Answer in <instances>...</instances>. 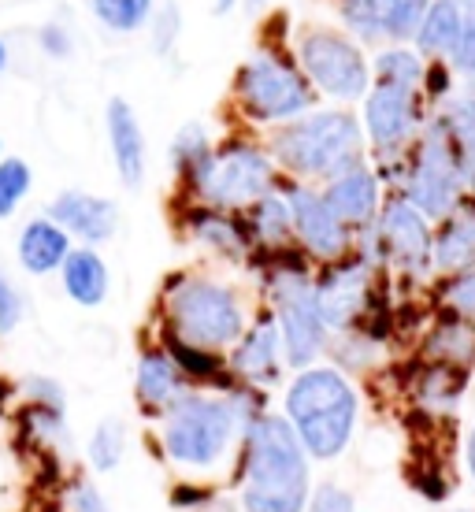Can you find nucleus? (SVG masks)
I'll return each instance as SVG.
<instances>
[{
  "label": "nucleus",
  "mask_w": 475,
  "mask_h": 512,
  "mask_svg": "<svg viewBox=\"0 0 475 512\" xmlns=\"http://www.w3.org/2000/svg\"><path fill=\"white\" fill-rule=\"evenodd\" d=\"M271 409V394L234 383L231 390L193 386L153 427V453L179 475L197 483H231L245 427Z\"/></svg>",
  "instance_id": "1"
},
{
  "label": "nucleus",
  "mask_w": 475,
  "mask_h": 512,
  "mask_svg": "<svg viewBox=\"0 0 475 512\" xmlns=\"http://www.w3.org/2000/svg\"><path fill=\"white\" fill-rule=\"evenodd\" d=\"M316 464L305 453L294 427L268 409L245 427L238 464L231 472V490L242 512H305L316 487Z\"/></svg>",
  "instance_id": "2"
},
{
  "label": "nucleus",
  "mask_w": 475,
  "mask_h": 512,
  "mask_svg": "<svg viewBox=\"0 0 475 512\" xmlns=\"http://www.w3.org/2000/svg\"><path fill=\"white\" fill-rule=\"evenodd\" d=\"M279 416L294 427L312 464H338L357 446L364 427V383L320 360L290 372L279 390Z\"/></svg>",
  "instance_id": "3"
},
{
  "label": "nucleus",
  "mask_w": 475,
  "mask_h": 512,
  "mask_svg": "<svg viewBox=\"0 0 475 512\" xmlns=\"http://www.w3.org/2000/svg\"><path fill=\"white\" fill-rule=\"evenodd\" d=\"M253 312L257 308L245 301L234 282L219 279L212 271H175L160 286L156 331L227 357L245 334Z\"/></svg>",
  "instance_id": "4"
},
{
  "label": "nucleus",
  "mask_w": 475,
  "mask_h": 512,
  "mask_svg": "<svg viewBox=\"0 0 475 512\" xmlns=\"http://www.w3.org/2000/svg\"><path fill=\"white\" fill-rule=\"evenodd\" d=\"M268 153L283 179L294 182H331L346 167L368 160L364 127L349 108H316L286 127L268 130Z\"/></svg>",
  "instance_id": "5"
},
{
  "label": "nucleus",
  "mask_w": 475,
  "mask_h": 512,
  "mask_svg": "<svg viewBox=\"0 0 475 512\" xmlns=\"http://www.w3.org/2000/svg\"><path fill=\"white\" fill-rule=\"evenodd\" d=\"M279 182L283 175L264 141L231 138L216 145L205 164L182 182V193H186V205H205L242 216Z\"/></svg>",
  "instance_id": "6"
},
{
  "label": "nucleus",
  "mask_w": 475,
  "mask_h": 512,
  "mask_svg": "<svg viewBox=\"0 0 475 512\" xmlns=\"http://www.w3.org/2000/svg\"><path fill=\"white\" fill-rule=\"evenodd\" d=\"M234 104L242 119H249L253 127H286L294 119L316 112L320 93L309 86V78L301 75V67L290 52H283L279 45H264L260 52H253L231 82Z\"/></svg>",
  "instance_id": "7"
},
{
  "label": "nucleus",
  "mask_w": 475,
  "mask_h": 512,
  "mask_svg": "<svg viewBox=\"0 0 475 512\" xmlns=\"http://www.w3.org/2000/svg\"><path fill=\"white\" fill-rule=\"evenodd\" d=\"M353 249H360L383 271H394L409 286L435 279V223L401 193H386L375 227L357 234Z\"/></svg>",
  "instance_id": "8"
},
{
  "label": "nucleus",
  "mask_w": 475,
  "mask_h": 512,
  "mask_svg": "<svg viewBox=\"0 0 475 512\" xmlns=\"http://www.w3.org/2000/svg\"><path fill=\"white\" fill-rule=\"evenodd\" d=\"M409 205H416L431 223L457 212L461 201L468 197L461 179V164H457V145L435 119H427L424 134L405 156V171H401L398 190Z\"/></svg>",
  "instance_id": "9"
},
{
  "label": "nucleus",
  "mask_w": 475,
  "mask_h": 512,
  "mask_svg": "<svg viewBox=\"0 0 475 512\" xmlns=\"http://www.w3.org/2000/svg\"><path fill=\"white\" fill-rule=\"evenodd\" d=\"M294 60L301 67V75L309 78L312 90L334 101L338 108L364 101L375 82L360 41L342 34V30H327V26L305 30L297 38Z\"/></svg>",
  "instance_id": "10"
},
{
  "label": "nucleus",
  "mask_w": 475,
  "mask_h": 512,
  "mask_svg": "<svg viewBox=\"0 0 475 512\" xmlns=\"http://www.w3.org/2000/svg\"><path fill=\"white\" fill-rule=\"evenodd\" d=\"M431 108L420 90L405 86H383L372 82L368 97L360 101V127L368 141V160L372 164H398L409 156L416 138L424 134Z\"/></svg>",
  "instance_id": "11"
},
{
  "label": "nucleus",
  "mask_w": 475,
  "mask_h": 512,
  "mask_svg": "<svg viewBox=\"0 0 475 512\" xmlns=\"http://www.w3.org/2000/svg\"><path fill=\"white\" fill-rule=\"evenodd\" d=\"M383 275L386 271L368 260V256L353 249L349 256L334 260V264H323L316 271V297H320V312L323 323L331 334L353 331L364 323L368 308H372L375 294L383 290Z\"/></svg>",
  "instance_id": "12"
},
{
  "label": "nucleus",
  "mask_w": 475,
  "mask_h": 512,
  "mask_svg": "<svg viewBox=\"0 0 475 512\" xmlns=\"http://www.w3.org/2000/svg\"><path fill=\"white\" fill-rule=\"evenodd\" d=\"M283 190H286V201H290V212H294V242L301 253L309 256V260H316L320 268L353 253L357 234L334 216L331 205L323 201L320 186L283 179Z\"/></svg>",
  "instance_id": "13"
},
{
  "label": "nucleus",
  "mask_w": 475,
  "mask_h": 512,
  "mask_svg": "<svg viewBox=\"0 0 475 512\" xmlns=\"http://www.w3.org/2000/svg\"><path fill=\"white\" fill-rule=\"evenodd\" d=\"M227 372H231L234 383L264 390V394H275V390H283L286 386V379H290V364H286L279 323H275L268 305H257V312H253V320H249L245 334L234 342L231 353H227Z\"/></svg>",
  "instance_id": "14"
},
{
  "label": "nucleus",
  "mask_w": 475,
  "mask_h": 512,
  "mask_svg": "<svg viewBox=\"0 0 475 512\" xmlns=\"http://www.w3.org/2000/svg\"><path fill=\"white\" fill-rule=\"evenodd\" d=\"M405 397H409V412L416 420H424L427 427H446L461 416L468 390L475 383V372L468 368H453V364H431V360L412 357L405 364Z\"/></svg>",
  "instance_id": "15"
},
{
  "label": "nucleus",
  "mask_w": 475,
  "mask_h": 512,
  "mask_svg": "<svg viewBox=\"0 0 475 512\" xmlns=\"http://www.w3.org/2000/svg\"><path fill=\"white\" fill-rule=\"evenodd\" d=\"M431 0H338V15L357 41H386L405 45L416 41V30L424 23Z\"/></svg>",
  "instance_id": "16"
},
{
  "label": "nucleus",
  "mask_w": 475,
  "mask_h": 512,
  "mask_svg": "<svg viewBox=\"0 0 475 512\" xmlns=\"http://www.w3.org/2000/svg\"><path fill=\"white\" fill-rule=\"evenodd\" d=\"M190 379L179 372V364L171 360L160 342H145L134 357V375H130V394H134V409L142 412V420L156 423L182 394H190Z\"/></svg>",
  "instance_id": "17"
},
{
  "label": "nucleus",
  "mask_w": 475,
  "mask_h": 512,
  "mask_svg": "<svg viewBox=\"0 0 475 512\" xmlns=\"http://www.w3.org/2000/svg\"><path fill=\"white\" fill-rule=\"evenodd\" d=\"M45 216H52L75 245H93L101 249L104 242H112L119 234V205L112 197L90 190H60L45 205Z\"/></svg>",
  "instance_id": "18"
},
{
  "label": "nucleus",
  "mask_w": 475,
  "mask_h": 512,
  "mask_svg": "<svg viewBox=\"0 0 475 512\" xmlns=\"http://www.w3.org/2000/svg\"><path fill=\"white\" fill-rule=\"evenodd\" d=\"M320 193H323V201L331 205L334 216L342 219L353 234L372 231L386 201V190H383V182H379V175H375L372 160H360V164L346 167L342 175H334L331 182H323Z\"/></svg>",
  "instance_id": "19"
},
{
  "label": "nucleus",
  "mask_w": 475,
  "mask_h": 512,
  "mask_svg": "<svg viewBox=\"0 0 475 512\" xmlns=\"http://www.w3.org/2000/svg\"><path fill=\"white\" fill-rule=\"evenodd\" d=\"M182 234L197 249H205L208 256L227 260V264H249V256H253V234L245 227V216H234V212L182 205Z\"/></svg>",
  "instance_id": "20"
},
{
  "label": "nucleus",
  "mask_w": 475,
  "mask_h": 512,
  "mask_svg": "<svg viewBox=\"0 0 475 512\" xmlns=\"http://www.w3.org/2000/svg\"><path fill=\"white\" fill-rule=\"evenodd\" d=\"M104 134H108V153L123 190H142L149 175V145H145L142 119L127 97H112L104 104Z\"/></svg>",
  "instance_id": "21"
},
{
  "label": "nucleus",
  "mask_w": 475,
  "mask_h": 512,
  "mask_svg": "<svg viewBox=\"0 0 475 512\" xmlns=\"http://www.w3.org/2000/svg\"><path fill=\"white\" fill-rule=\"evenodd\" d=\"M75 242H71V234L56 223L52 216H30L15 231V264L23 275L30 279H49V275H60L64 268V260L71 256Z\"/></svg>",
  "instance_id": "22"
},
{
  "label": "nucleus",
  "mask_w": 475,
  "mask_h": 512,
  "mask_svg": "<svg viewBox=\"0 0 475 512\" xmlns=\"http://www.w3.org/2000/svg\"><path fill=\"white\" fill-rule=\"evenodd\" d=\"M56 279L67 301L78 308H101L112 297V268L93 245H75Z\"/></svg>",
  "instance_id": "23"
},
{
  "label": "nucleus",
  "mask_w": 475,
  "mask_h": 512,
  "mask_svg": "<svg viewBox=\"0 0 475 512\" xmlns=\"http://www.w3.org/2000/svg\"><path fill=\"white\" fill-rule=\"evenodd\" d=\"M416 357L475 372V323L446 316V312H431V320L416 342Z\"/></svg>",
  "instance_id": "24"
},
{
  "label": "nucleus",
  "mask_w": 475,
  "mask_h": 512,
  "mask_svg": "<svg viewBox=\"0 0 475 512\" xmlns=\"http://www.w3.org/2000/svg\"><path fill=\"white\" fill-rule=\"evenodd\" d=\"M464 268H475V197H464L457 212L435 223V279Z\"/></svg>",
  "instance_id": "25"
},
{
  "label": "nucleus",
  "mask_w": 475,
  "mask_h": 512,
  "mask_svg": "<svg viewBox=\"0 0 475 512\" xmlns=\"http://www.w3.org/2000/svg\"><path fill=\"white\" fill-rule=\"evenodd\" d=\"M327 360H331L334 368H342L349 379H375V375H383L390 368V346L383 342H375L368 331H342V334H331V346H327Z\"/></svg>",
  "instance_id": "26"
},
{
  "label": "nucleus",
  "mask_w": 475,
  "mask_h": 512,
  "mask_svg": "<svg viewBox=\"0 0 475 512\" xmlns=\"http://www.w3.org/2000/svg\"><path fill=\"white\" fill-rule=\"evenodd\" d=\"M245 227L253 234V249H286L294 242V212H290V201H286L283 182L271 193H264L257 205L242 212Z\"/></svg>",
  "instance_id": "27"
},
{
  "label": "nucleus",
  "mask_w": 475,
  "mask_h": 512,
  "mask_svg": "<svg viewBox=\"0 0 475 512\" xmlns=\"http://www.w3.org/2000/svg\"><path fill=\"white\" fill-rule=\"evenodd\" d=\"M130 453V423L123 416H101L82 442V461L90 475H112L127 464Z\"/></svg>",
  "instance_id": "28"
},
{
  "label": "nucleus",
  "mask_w": 475,
  "mask_h": 512,
  "mask_svg": "<svg viewBox=\"0 0 475 512\" xmlns=\"http://www.w3.org/2000/svg\"><path fill=\"white\" fill-rule=\"evenodd\" d=\"M464 34V8L457 0H431L424 23L416 30V52L424 60H450Z\"/></svg>",
  "instance_id": "29"
},
{
  "label": "nucleus",
  "mask_w": 475,
  "mask_h": 512,
  "mask_svg": "<svg viewBox=\"0 0 475 512\" xmlns=\"http://www.w3.org/2000/svg\"><path fill=\"white\" fill-rule=\"evenodd\" d=\"M23 431L26 438L49 453L56 461H75V431H71V420L67 416H56V412H41V409H23Z\"/></svg>",
  "instance_id": "30"
},
{
  "label": "nucleus",
  "mask_w": 475,
  "mask_h": 512,
  "mask_svg": "<svg viewBox=\"0 0 475 512\" xmlns=\"http://www.w3.org/2000/svg\"><path fill=\"white\" fill-rule=\"evenodd\" d=\"M427 60L409 45H386L372 60V78L383 86H405V90H420L424 86Z\"/></svg>",
  "instance_id": "31"
},
{
  "label": "nucleus",
  "mask_w": 475,
  "mask_h": 512,
  "mask_svg": "<svg viewBox=\"0 0 475 512\" xmlns=\"http://www.w3.org/2000/svg\"><path fill=\"white\" fill-rule=\"evenodd\" d=\"M212 149H216V141L208 138L205 123L190 119V123H182V127L175 130V138H171V145H167V160H171V171H175L179 186L190 179L197 167L205 164Z\"/></svg>",
  "instance_id": "32"
},
{
  "label": "nucleus",
  "mask_w": 475,
  "mask_h": 512,
  "mask_svg": "<svg viewBox=\"0 0 475 512\" xmlns=\"http://www.w3.org/2000/svg\"><path fill=\"white\" fill-rule=\"evenodd\" d=\"M431 312H446V316L475 323V268L435 279V286H431Z\"/></svg>",
  "instance_id": "33"
},
{
  "label": "nucleus",
  "mask_w": 475,
  "mask_h": 512,
  "mask_svg": "<svg viewBox=\"0 0 475 512\" xmlns=\"http://www.w3.org/2000/svg\"><path fill=\"white\" fill-rule=\"evenodd\" d=\"M90 12L104 30H112V34H134V30L149 26L156 4L153 0H90Z\"/></svg>",
  "instance_id": "34"
},
{
  "label": "nucleus",
  "mask_w": 475,
  "mask_h": 512,
  "mask_svg": "<svg viewBox=\"0 0 475 512\" xmlns=\"http://www.w3.org/2000/svg\"><path fill=\"white\" fill-rule=\"evenodd\" d=\"M30 190H34V167L15 153L0 156V223L26 205Z\"/></svg>",
  "instance_id": "35"
},
{
  "label": "nucleus",
  "mask_w": 475,
  "mask_h": 512,
  "mask_svg": "<svg viewBox=\"0 0 475 512\" xmlns=\"http://www.w3.org/2000/svg\"><path fill=\"white\" fill-rule=\"evenodd\" d=\"M19 401H23V409L71 416V394H67V386L60 383L56 375H45V372L23 375V379H19Z\"/></svg>",
  "instance_id": "36"
},
{
  "label": "nucleus",
  "mask_w": 475,
  "mask_h": 512,
  "mask_svg": "<svg viewBox=\"0 0 475 512\" xmlns=\"http://www.w3.org/2000/svg\"><path fill=\"white\" fill-rule=\"evenodd\" d=\"M60 509L64 512H116L101 483L90 472H75L64 479L60 487Z\"/></svg>",
  "instance_id": "37"
},
{
  "label": "nucleus",
  "mask_w": 475,
  "mask_h": 512,
  "mask_svg": "<svg viewBox=\"0 0 475 512\" xmlns=\"http://www.w3.org/2000/svg\"><path fill=\"white\" fill-rule=\"evenodd\" d=\"M305 512H360V498L342 479H316Z\"/></svg>",
  "instance_id": "38"
},
{
  "label": "nucleus",
  "mask_w": 475,
  "mask_h": 512,
  "mask_svg": "<svg viewBox=\"0 0 475 512\" xmlns=\"http://www.w3.org/2000/svg\"><path fill=\"white\" fill-rule=\"evenodd\" d=\"M26 312H30V305H26L23 286L0 268V338H12L26 323Z\"/></svg>",
  "instance_id": "39"
},
{
  "label": "nucleus",
  "mask_w": 475,
  "mask_h": 512,
  "mask_svg": "<svg viewBox=\"0 0 475 512\" xmlns=\"http://www.w3.org/2000/svg\"><path fill=\"white\" fill-rule=\"evenodd\" d=\"M179 34H182V12H179V4H171V0H167L164 8H156L153 19H149V38H153V49L160 52V56H167V52L175 49Z\"/></svg>",
  "instance_id": "40"
},
{
  "label": "nucleus",
  "mask_w": 475,
  "mask_h": 512,
  "mask_svg": "<svg viewBox=\"0 0 475 512\" xmlns=\"http://www.w3.org/2000/svg\"><path fill=\"white\" fill-rule=\"evenodd\" d=\"M420 93L427 97V104L435 108L438 101H446L453 93V67L450 60H427V71H424V86Z\"/></svg>",
  "instance_id": "41"
},
{
  "label": "nucleus",
  "mask_w": 475,
  "mask_h": 512,
  "mask_svg": "<svg viewBox=\"0 0 475 512\" xmlns=\"http://www.w3.org/2000/svg\"><path fill=\"white\" fill-rule=\"evenodd\" d=\"M450 64L475 86V8H464V34L453 49Z\"/></svg>",
  "instance_id": "42"
},
{
  "label": "nucleus",
  "mask_w": 475,
  "mask_h": 512,
  "mask_svg": "<svg viewBox=\"0 0 475 512\" xmlns=\"http://www.w3.org/2000/svg\"><path fill=\"white\" fill-rule=\"evenodd\" d=\"M38 45L41 52L49 56V60H67L71 52H75V38H71V30L64 23H45L38 30Z\"/></svg>",
  "instance_id": "43"
},
{
  "label": "nucleus",
  "mask_w": 475,
  "mask_h": 512,
  "mask_svg": "<svg viewBox=\"0 0 475 512\" xmlns=\"http://www.w3.org/2000/svg\"><path fill=\"white\" fill-rule=\"evenodd\" d=\"M453 145H457V164H461L464 190H468V197H475V134L453 141Z\"/></svg>",
  "instance_id": "44"
},
{
  "label": "nucleus",
  "mask_w": 475,
  "mask_h": 512,
  "mask_svg": "<svg viewBox=\"0 0 475 512\" xmlns=\"http://www.w3.org/2000/svg\"><path fill=\"white\" fill-rule=\"evenodd\" d=\"M461 464H464V475H468V483L475 487V416H472V423L464 427V438H461Z\"/></svg>",
  "instance_id": "45"
},
{
  "label": "nucleus",
  "mask_w": 475,
  "mask_h": 512,
  "mask_svg": "<svg viewBox=\"0 0 475 512\" xmlns=\"http://www.w3.org/2000/svg\"><path fill=\"white\" fill-rule=\"evenodd\" d=\"M8 64H12V52H8V41L0 38V75L8 71Z\"/></svg>",
  "instance_id": "46"
},
{
  "label": "nucleus",
  "mask_w": 475,
  "mask_h": 512,
  "mask_svg": "<svg viewBox=\"0 0 475 512\" xmlns=\"http://www.w3.org/2000/svg\"><path fill=\"white\" fill-rule=\"evenodd\" d=\"M234 4H238V0H216L212 8H216V15H227V12H234Z\"/></svg>",
  "instance_id": "47"
},
{
  "label": "nucleus",
  "mask_w": 475,
  "mask_h": 512,
  "mask_svg": "<svg viewBox=\"0 0 475 512\" xmlns=\"http://www.w3.org/2000/svg\"><path fill=\"white\" fill-rule=\"evenodd\" d=\"M245 8H249V12H257V8H264V0H245Z\"/></svg>",
  "instance_id": "48"
},
{
  "label": "nucleus",
  "mask_w": 475,
  "mask_h": 512,
  "mask_svg": "<svg viewBox=\"0 0 475 512\" xmlns=\"http://www.w3.org/2000/svg\"><path fill=\"white\" fill-rule=\"evenodd\" d=\"M457 4H461V8H475V0H457Z\"/></svg>",
  "instance_id": "49"
},
{
  "label": "nucleus",
  "mask_w": 475,
  "mask_h": 512,
  "mask_svg": "<svg viewBox=\"0 0 475 512\" xmlns=\"http://www.w3.org/2000/svg\"><path fill=\"white\" fill-rule=\"evenodd\" d=\"M446 512H475V509H446Z\"/></svg>",
  "instance_id": "50"
},
{
  "label": "nucleus",
  "mask_w": 475,
  "mask_h": 512,
  "mask_svg": "<svg viewBox=\"0 0 475 512\" xmlns=\"http://www.w3.org/2000/svg\"><path fill=\"white\" fill-rule=\"evenodd\" d=\"M0 156H4V138H0Z\"/></svg>",
  "instance_id": "51"
},
{
  "label": "nucleus",
  "mask_w": 475,
  "mask_h": 512,
  "mask_svg": "<svg viewBox=\"0 0 475 512\" xmlns=\"http://www.w3.org/2000/svg\"><path fill=\"white\" fill-rule=\"evenodd\" d=\"M472 90H475V86H472Z\"/></svg>",
  "instance_id": "52"
}]
</instances>
